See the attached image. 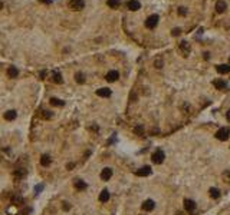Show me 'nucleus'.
<instances>
[{"label": "nucleus", "mask_w": 230, "mask_h": 215, "mask_svg": "<svg viewBox=\"0 0 230 215\" xmlns=\"http://www.w3.org/2000/svg\"><path fill=\"white\" fill-rule=\"evenodd\" d=\"M164 158H165V153H164L161 149H157V151L153 153L151 159H153V162H154V164L160 165V164H163V162H164Z\"/></svg>", "instance_id": "obj_1"}, {"label": "nucleus", "mask_w": 230, "mask_h": 215, "mask_svg": "<svg viewBox=\"0 0 230 215\" xmlns=\"http://www.w3.org/2000/svg\"><path fill=\"white\" fill-rule=\"evenodd\" d=\"M229 135H230V129L226 128V126L220 128L217 132H216V138H217L219 141H226L227 138H229Z\"/></svg>", "instance_id": "obj_2"}, {"label": "nucleus", "mask_w": 230, "mask_h": 215, "mask_svg": "<svg viewBox=\"0 0 230 215\" xmlns=\"http://www.w3.org/2000/svg\"><path fill=\"white\" fill-rule=\"evenodd\" d=\"M158 20H160V17L157 16V14H151V16L147 17L145 26L148 27V29H154L155 26L158 25Z\"/></svg>", "instance_id": "obj_3"}, {"label": "nucleus", "mask_w": 230, "mask_h": 215, "mask_svg": "<svg viewBox=\"0 0 230 215\" xmlns=\"http://www.w3.org/2000/svg\"><path fill=\"white\" fill-rule=\"evenodd\" d=\"M85 6L84 0H69V7L72 9V10H75V12H78V10H82Z\"/></svg>", "instance_id": "obj_4"}, {"label": "nucleus", "mask_w": 230, "mask_h": 215, "mask_svg": "<svg viewBox=\"0 0 230 215\" xmlns=\"http://www.w3.org/2000/svg\"><path fill=\"white\" fill-rule=\"evenodd\" d=\"M111 176H112V169L111 168H104L102 172H101V179L102 181H108V179H111Z\"/></svg>", "instance_id": "obj_5"}, {"label": "nucleus", "mask_w": 230, "mask_h": 215, "mask_svg": "<svg viewBox=\"0 0 230 215\" xmlns=\"http://www.w3.org/2000/svg\"><path fill=\"white\" fill-rule=\"evenodd\" d=\"M127 6H128V9H130L131 12H137L138 9L141 7V3H140L138 0H130V2L127 3Z\"/></svg>", "instance_id": "obj_6"}, {"label": "nucleus", "mask_w": 230, "mask_h": 215, "mask_svg": "<svg viewBox=\"0 0 230 215\" xmlns=\"http://www.w3.org/2000/svg\"><path fill=\"white\" fill-rule=\"evenodd\" d=\"M150 174H151V168H150V166H142V168H140V169L135 172L137 176H148Z\"/></svg>", "instance_id": "obj_7"}, {"label": "nucleus", "mask_w": 230, "mask_h": 215, "mask_svg": "<svg viewBox=\"0 0 230 215\" xmlns=\"http://www.w3.org/2000/svg\"><path fill=\"white\" fill-rule=\"evenodd\" d=\"M154 207H155V204H154V201L153 199H147V201H144V204H142V209L144 211H153L154 209Z\"/></svg>", "instance_id": "obj_8"}, {"label": "nucleus", "mask_w": 230, "mask_h": 215, "mask_svg": "<svg viewBox=\"0 0 230 215\" xmlns=\"http://www.w3.org/2000/svg\"><path fill=\"white\" fill-rule=\"evenodd\" d=\"M73 186H75V189L78 191H84L86 189V182H84L82 179H75V182H73Z\"/></svg>", "instance_id": "obj_9"}, {"label": "nucleus", "mask_w": 230, "mask_h": 215, "mask_svg": "<svg viewBox=\"0 0 230 215\" xmlns=\"http://www.w3.org/2000/svg\"><path fill=\"white\" fill-rule=\"evenodd\" d=\"M184 208H186L188 212H193L196 209V202L191 201V199H186V201H184Z\"/></svg>", "instance_id": "obj_10"}, {"label": "nucleus", "mask_w": 230, "mask_h": 215, "mask_svg": "<svg viewBox=\"0 0 230 215\" xmlns=\"http://www.w3.org/2000/svg\"><path fill=\"white\" fill-rule=\"evenodd\" d=\"M96 95L101 96V98H108V96H111V89H108V87H101V89L96 91Z\"/></svg>", "instance_id": "obj_11"}, {"label": "nucleus", "mask_w": 230, "mask_h": 215, "mask_svg": "<svg viewBox=\"0 0 230 215\" xmlns=\"http://www.w3.org/2000/svg\"><path fill=\"white\" fill-rule=\"evenodd\" d=\"M216 69H217L219 73L226 75V73H229V72H230V65H229V63H223V65H219Z\"/></svg>", "instance_id": "obj_12"}, {"label": "nucleus", "mask_w": 230, "mask_h": 215, "mask_svg": "<svg viewBox=\"0 0 230 215\" xmlns=\"http://www.w3.org/2000/svg\"><path fill=\"white\" fill-rule=\"evenodd\" d=\"M118 78H119V73H118L117 71H111L107 73V80H108V82H115Z\"/></svg>", "instance_id": "obj_13"}, {"label": "nucleus", "mask_w": 230, "mask_h": 215, "mask_svg": "<svg viewBox=\"0 0 230 215\" xmlns=\"http://www.w3.org/2000/svg\"><path fill=\"white\" fill-rule=\"evenodd\" d=\"M13 176L16 179H22L26 176V169H23V168H19V169H15V172H13Z\"/></svg>", "instance_id": "obj_14"}, {"label": "nucleus", "mask_w": 230, "mask_h": 215, "mask_svg": "<svg viewBox=\"0 0 230 215\" xmlns=\"http://www.w3.org/2000/svg\"><path fill=\"white\" fill-rule=\"evenodd\" d=\"M227 9V4L226 2H223V0H219L217 3H216V10H217V13H223L224 10Z\"/></svg>", "instance_id": "obj_15"}, {"label": "nucleus", "mask_w": 230, "mask_h": 215, "mask_svg": "<svg viewBox=\"0 0 230 215\" xmlns=\"http://www.w3.org/2000/svg\"><path fill=\"white\" fill-rule=\"evenodd\" d=\"M213 85L217 87V89H220V91H224V89L227 87L226 82H224V80H222V79H216V80L213 82Z\"/></svg>", "instance_id": "obj_16"}, {"label": "nucleus", "mask_w": 230, "mask_h": 215, "mask_svg": "<svg viewBox=\"0 0 230 215\" xmlns=\"http://www.w3.org/2000/svg\"><path fill=\"white\" fill-rule=\"evenodd\" d=\"M180 50L183 52L184 56H187V55L190 53V46H188V43H187L186 40L181 42V43H180Z\"/></svg>", "instance_id": "obj_17"}, {"label": "nucleus", "mask_w": 230, "mask_h": 215, "mask_svg": "<svg viewBox=\"0 0 230 215\" xmlns=\"http://www.w3.org/2000/svg\"><path fill=\"white\" fill-rule=\"evenodd\" d=\"M17 116V112L16 111H7L4 113V119L6 120H15Z\"/></svg>", "instance_id": "obj_18"}, {"label": "nucleus", "mask_w": 230, "mask_h": 215, "mask_svg": "<svg viewBox=\"0 0 230 215\" xmlns=\"http://www.w3.org/2000/svg\"><path fill=\"white\" fill-rule=\"evenodd\" d=\"M109 197H111V195H109V191L108 189H102V192L99 194V201H101V202H107V201L109 199Z\"/></svg>", "instance_id": "obj_19"}, {"label": "nucleus", "mask_w": 230, "mask_h": 215, "mask_svg": "<svg viewBox=\"0 0 230 215\" xmlns=\"http://www.w3.org/2000/svg\"><path fill=\"white\" fill-rule=\"evenodd\" d=\"M50 162H52V159H50L49 155H42V158H40V165H42V166H49Z\"/></svg>", "instance_id": "obj_20"}, {"label": "nucleus", "mask_w": 230, "mask_h": 215, "mask_svg": "<svg viewBox=\"0 0 230 215\" xmlns=\"http://www.w3.org/2000/svg\"><path fill=\"white\" fill-rule=\"evenodd\" d=\"M17 75H19V71H17V67L10 66V67L7 69V76H9V78H16Z\"/></svg>", "instance_id": "obj_21"}, {"label": "nucleus", "mask_w": 230, "mask_h": 215, "mask_svg": "<svg viewBox=\"0 0 230 215\" xmlns=\"http://www.w3.org/2000/svg\"><path fill=\"white\" fill-rule=\"evenodd\" d=\"M209 194H210V197H211L213 199H217L219 197H220V191H219L217 188H210Z\"/></svg>", "instance_id": "obj_22"}, {"label": "nucleus", "mask_w": 230, "mask_h": 215, "mask_svg": "<svg viewBox=\"0 0 230 215\" xmlns=\"http://www.w3.org/2000/svg\"><path fill=\"white\" fill-rule=\"evenodd\" d=\"M12 202L15 204V205H22V204H23V198H22L20 195H13L12 197Z\"/></svg>", "instance_id": "obj_23"}, {"label": "nucleus", "mask_w": 230, "mask_h": 215, "mask_svg": "<svg viewBox=\"0 0 230 215\" xmlns=\"http://www.w3.org/2000/svg\"><path fill=\"white\" fill-rule=\"evenodd\" d=\"M75 80H76L78 83H84V82H85V75L82 73V72H76Z\"/></svg>", "instance_id": "obj_24"}, {"label": "nucleus", "mask_w": 230, "mask_h": 215, "mask_svg": "<svg viewBox=\"0 0 230 215\" xmlns=\"http://www.w3.org/2000/svg\"><path fill=\"white\" fill-rule=\"evenodd\" d=\"M52 80H53L55 83H62V82H63L62 75L59 73V72H55V73H53V78H52Z\"/></svg>", "instance_id": "obj_25"}, {"label": "nucleus", "mask_w": 230, "mask_h": 215, "mask_svg": "<svg viewBox=\"0 0 230 215\" xmlns=\"http://www.w3.org/2000/svg\"><path fill=\"white\" fill-rule=\"evenodd\" d=\"M119 3H121V0H108V2H107V4H108L111 9H117L118 6H119Z\"/></svg>", "instance_id": "obj_26"}, {"label": "nucleus", "mask_w": 230, "mask_h": 215, "mask_svg": "<svg viewBox=\"0 0 230 215\" xmlns=\"http://www.w3.org/2000/svg\"><path fill=\"white\" fill-rule=\"evenodd\" d=\"M50 103L53 105V106H63L65 102L61 100V99H58V98H52V99H50Z\"/></svg>", "instance_id": "obj_27"}, {"label": "nucleus", "mask_w": 230, "mask_h": 215, "mask_svg": "<svg viewBox=\"0 0 230 215\" xmlns=\"http://www.w3.org/2000/svg\"><path fill=\"white\" fill-rule=\"evenodd\" d=\"M40 115H42L45 119H50V118H52V113H50L49 111H42V113H40Z\"/></svg>", "instance_id": "obj_28"}, {"label": "nucleus", "mask_w": 230, "mask_h": 215, "mask_svg": "<svg viewBox=\"0 0 230 215\" xmlns=\"http://www.w3.org/2000/svg\"><path fill=\"white\" fill-rule=\"evenodd\" d=\"M180 33H181V29H178V27H174V29H173V32H171L173 36H178Z\"/></svg>", "instance_id": "obj_29"}, {"label": "nucleus", "mask_w": 230, "mask_h": 215, "mask_svg": "<svg viewBox=\"0 0 230 215\" xmlns=\"http://www.w3.org/2000/svg\"><path fill=\"white\" fill-rule=\"evenodd\" d=\"M178 14H181V16H186V14H187V9H186V7H180V9H178Z\"/></svg>", "instance_id": "obj_30"}, {"label": "nucleus", "mask_w": 230, "mask_h": 215, "mask_svg": "<svg viewBox=\"0 0 230 215\" xmlns=\"http://www.w3.org/2000/svg\"><path fill=\"white\" fill-rule=\"evenodd\" d=\"M43 188H45V186H43V184H39V185H36V188H35V191H36V194H39L40 191H43Z\"/></svg>", "instance_id": "obj_31"}, {"label": "nucleus", "mask_w": 230, "mask_h": 215, "mask_svg": "<svg viewBox=\"0 0 230 215\" xmlns=\"http://www.w3.org/2000/svg\"><path fill=\"white\" fill-rule=\"evenodd\" d=\"M154 65H155V67H158V69H160V67H163V60H161V59H158V60H155V63H154Z\"/></svg>", "instance_id": "obj_32"}, {"label": "nucleus", "mask_w": 230, "mask_h": 215, "mask_svg": "<svg viewBox=\"0 0 230 215\" xmlns=\"http://www.w3.org/2000/svg\"><path fill=\"white\" fill-rule=\"evenodd\" d=\"M223 178H224V179H227V181L230 182V171H226V172L223 174Z\"/></svg>", "instance_id": "obj_33"}, {"label": "nucleus", "mask_w": 230, "mask_h": 215, "mask_svg": "<svg viewBox=\"0 0 230 215\" xmlns=\"http://www.w3.org/2000/svg\"><path fill=\"white\" fill-rule=\"evenodd\" d=\"M134 131H135V133H138V135H142V132H144L141 126H137V128H135Z\"/></svg>", "instance_id": "obj_34"}, {"label": "nucleus", "mask_w": 230, "mask_h": 215, "mask_svg": "<svg viewBox=\"0 0 230 215\" xmlns=\"http://www.w3.org/2000/svg\"><path fill=\"white\" fill-rule=\"evenodd\" d=\"M63 209H65V211H69V209H71V205L68 202H63Z\"/></svg>", "instance_id": "obj_35"}, {"label": "nucleus", "mask_w": 230, "mask_h": 215, "mask_svg": "<svg viewBox=\"0 0 230 215\" xmlns=\"http://www.w3.org/2000/svg\"><path fill=\"white\" fill-rule=\"evenodd\" d=\"M73 166H75V164H73V162H69V164L66 165V168H68V169H72Z\"/></svg>", "instance_id": "obj_36"}, {"label": "nucleus", "mask_w": 230, "mask_h": 215, "mask_svg": "<svg viewBox=\"0 0 230 215\" xmlns=\"http://www.w3.org/2000/svg\"><path fill=\"white\" fill-rule=\"evenodd\" d=\"M226 118H227V119L230 120V111H229V112H227V113H226Z\"/></svg>", "instance_id": "obj_37"}, {"label": "nucleus", "mask_w": 230, "mask_h": 215, "mask_svg": "<svg viewBox=\"0 0 230 215\" xmlns=\"http://www.w3.org/2000/svg\"><path fill=\"white\" fill-rule=\"evenodd\" d=\"M40 2H43V3H50L52 0H40Z\"/></svg>", "instance_id": "obj_38"}, {"label": "nucleus", "mask_w": 230, "mask_h": 215, "mask_svg": "<svg viewBox=\"0 0 230 215\" xmlns=\"http://www.w3.org/2000/svg\"><path fill=\"white\" fill-rule=\"evenodd\" d=\"M2 9H3V3H2V2H0V10H2Z\"/></svg>", "instance_id": "obj_39"}, {"label": "nucleus", "mask_w": 230, "mask_h": 215, "mask_svg": "<svg viewBox=\"0 0 230 215\" xmlns=\"http://www.w3.org/2000/svg\"><path fill=\"white\" fill-rule=\"evenodd\" d=\"M229 65H230V63H229Z\"/></svg>", "instance_id": "obj_40"}]
</instances>
